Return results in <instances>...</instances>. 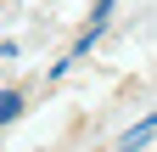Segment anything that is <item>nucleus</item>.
<instances>
[{
	"label": "nucleus",
	"mask_w": 157,
	"mask_h": 152,
	"mask_svg": "<svg viewBox=\"0 0 157 152\" xmlns=\"http://www.w3.org/2000/svg\"><path fill=\"white\" fill-rule=\"evenodd\" d=\"M151 141H157V113H151V118H140L135 130H124L112 152H140V146H151Z\"/></svg>",
	"instance_id": "nucleus-1"
},
{
	"label": "nucleus",
	"mask_w": 157,
	"mask_h": 152,
	"mask_svg": "<svg viewBox=\"0 0 157 152\" xmlns=\"http://www.w3.org/2000/svg\"><path fill=\"white\" fill-rule=\"evenodd\" d=\"M23 118V90H0V124H17Z\"/></svg>",
	"instance_id": "nucleus-2"
},
{
	"label": "nucleus",
	"mask_w": 157,
	"mask_h": 152,
	"mask_svg": "<svg viewBox=\"0 0 157 152\" xmlns=\"http://www.w3.org/2000/svg\"><path fill=\"white\" fill-rule=\"evenodd\" d=\"M107 17H112V0H95V11H90V28H101Z\"/></svg>",
	"instance_id": "nucleus-3"
}]
</instances>
